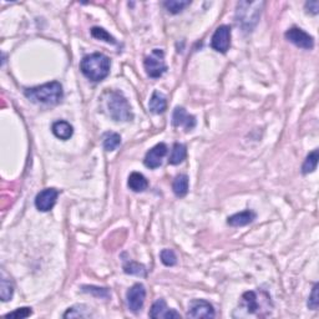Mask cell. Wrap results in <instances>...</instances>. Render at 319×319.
Segmentation results:
<instances>
[{
	"instance_id": "6da1fadb",
	"label": "cell",
	"mask_w": 319,
	"mask_h": 319,
	"mask_svg": "<svg viewBox=\"0 0 319 319\" xmlns=\"http://www.w3.org/2000/svg\"><path fill=\"white\" fill-rule=\"evenodd\" d=\"M111 62L106 55L94 53L86 55L80 63V70L91 81H103L110 72Z\"/></svg>"
},
{
	"instance_id": "7a4b0ae2",
	"label": "cell",
	"mask_w": 319,
	"mask_h": 319,
	"mask_svg": "<svg viewBox=\"0 0 319 319\" xmlns=\"http://www.w3.org/2000/svg\"><path fill=\"white\" fill-rule=\"evenodd\" d=\"M25 96L35 104L56 105L63 100V86L57 81H51V83L44 84V85L27 89L25 90Z\"/></svg>"
},
{
	"instance_id": "3957f363",
	"label": "cell",
	"mask_w": 319,
	"mask_h": 319,
	"mask_svg": "<svg viewBox=\"0 0 319 319\" xmlns=\"http://www.w3.org/2000/svg\"><path fill=\"white\" fill-rule=\"evenodd\" d=\"M265 3L262 2H241L237 4L236 22L245 31H252L260 19L261 10Z\"/></svg>"
},
{
	"instance_id": "277c9868",
	"label": "cell",
	"mask_w": 319,
	"mask_h": 319,
	"mask_svg": "<svg viewBox=\"0 0 319 319\" xmlns=\"http://www.w3.org/2000/svg\"><path fill=\"white\" fill-rule=\"evenodd\" d=\"M106 106L107 110H109L110 117L112 120L126 123V121H131L133 118L131 106L120 91L110 92L106 101Z\"/></svg>"
},
{
	"instance_id": "5b68a950",
	"label": "cell",
	"mask_w": 319,
	"mask_h": 319,
	"mask_svg": "<svg viewBox=\"0 0 319 319\" xmlns=\"http://www.w3.org/2000/svg\"><path fill=\"white\" fill-rule=\"evenodd\" d=\"M268 300L269 298L267 297L266 300L261 301L258 300V294L256 292H246L245 294L242 295L240 302V309L241 312H245L240 315V317H248V315H256V317H265L269 313L268 307Z\"/></svg>"
},
{
	"instance_id": "8992f818",
	"label": "cell",
	"mask_w": 319,
	"mask_h": 319,
	"mask_svg": "<svg viewBox=\"0 0 319 319\" xmlns=\"http://www.w3.org/2000/svg\"><path fill=\"white\" fill-rule=\"evenodd\" d=\"M145 70L147 75L152 79H158L167 70V65L165 63V54L160 49H153L152 53L145 59L144 62Z\"/></svg>"
},
{
	"instance_id": "52a82bcc",
	"label": "cell",
	"mask_w": 319,
	"mask_h": 319,
	"mask_svg": "<svg viewBox=\"0 0 319 319\" xmlns=\"http://www.w3.org/2000/svg\"><path fill=\"white\" fill-rule=\"evenodd\" d=\"M126 300L127 306H129V309L131 312L137 313L138 310H141L142 307H144L145 300H146V289H145L144 284H133L126 293Z\"/></svg>"
},
{
	"instance_id": "ba28073f",
	"label": "cell",
	"mask_w": 319,
	"mask_h": 319,
	"mask_svg": "<svg viewBox=\"0 0 319 319\" xmlns=\"http://www.w3.org/2000/svg\"><path fill=\"white\" fill-rule=\"evenodd\" d=\"M211 46L218 53H227L231 46V28L227 25H221L217 28L211 39Z\"/></svg>"
},
{
	"instance_id": "9c48e42d",
	"label": "cell",
	"mask_w": 319,
	"mask_h": 319,
	"mask_svg": "<svg viewBox=\"0 0 319 319\" xmlns=\"http://www.w3.org/2000/svg\"><path fill=\"white\" fill-rule=\"evenodd\" d=\"M213 306L210 302L204 300H195L190 303L188 307V318H214Z\"/></svg>"
},
{
	"instance_id": "30bf717a",
	"label": "cell",
	"mask_w": 319,
	"mask_h": 319,
	"mask_svg": "<svg viewBox=\"0 0 319 319\" xmlns=\"http://www.w3.org/2000/svg\"><path fill=\"white\" fill-rule=\"evenodd\" d=\"M286 37L292 43V44H294L295 46H298V48L301 49L310 50V49H313V46H314V40H313V37L300 28L289 29V30L286 33Z\"/></svg>"
},
{
	"instance_id": "8fae6325",
	"label": "cell",
	"mask_w": 319,
	"mask_h": 319,
	"mask_svg": "<svg viewBox=\"0 0 319 319\" xmlns=\"http://www.w3.org/2000/svg\"><path fill=\"white\" fill-rule=\"evenodd\" d=\"M57 196H59V191L55 188H45L42 192L37 193L35 197V206L39 211L42 212H48L56 204Z\"/></svg>"
},
{
	"instance_id": "7c38bea8",
	"label": "cell",
	"mask_w": 319,
	"mask_h": 319,
	"mask_svg": "<svg viewBox=\"0 0 319 319\" xmlns=\"http://www.w3.org/2000/svg\"><path fill=\"white\" fill-rule=\"evenodd\" d=\"M167 146L165 144H157L153 146L145 156V165L149 169H157L161 166L162 158L166 156Z\"/></svg>"
},
{
	"instance_id": "4fadbf2b",
	"label": "cell",
	"mask_w": 319,
	"mask_h": 319,
	"mask_svg": "<svg viewBox=\"0 0 319 319\" xmlns=\"http://www.w3.org/2000/svg\"><path fill=\"white\" fill-rule=\"evenodd\" d=\"M172 125L176 127L182 126L186 131H191L196 126V117L187 114L184 107H176L172 114Z\"/></svg>"
},
{
	"instance_id": "5bb4252c",
	"label": "cell",
	"mask_w": 319,
	"mask_h": 319,
	"mask_svg": "<svg viewBox=\"0 0 319 319\" xmlns=\"http://www.w3.org/2000/svg\"><path fill=\"white\" fill-rule=\"evenodd\" d=\"M150 317L155 319L157 318L171 319V318H181V315H180V313L176 312V310L170 309L169 307H167L166 302L160 298V300L156 301L155 303L152 304V307H151Z\"/></svg>"
},
{
	"instance_id": "9a60e30c",
	"label": "cell",
	"mask_w": 319,
	"mask_h": 319,
	"mask_svg": "<svg viewBox=\"0 0 319 319\" xmlns=\"http://www.w3.org/2000/svg\"><path fill=\"white\" fill-rule=\"evenodd\" d=\"M257 214L253 211H243V212L236 213L233 216L228 217L227 223L233 227H242V226H247L256 220Z\"/></svg>"
},
{
	"instance_id": "2e32d148",
	"label": "cell",
	"mask_w": 319,
	"mask_h": 319,
	"mask_svg": "<svg viewBox=\"0 0 319 319\" xmlns=\"http://www.w3.org/2000/svg\"><path fill=\"white\" fill-rule=\"evenodd\" d=\"M166 107H167L166 96H165L162 92L153 91L149 103L150 111L153 112V114H162V112H165Z\"/></svg>"
},
{
	"instance_id": "e0dca14e",
	"label": "cell",
	"mask_w": 319,
	"mask_h": 319,
	"mask_svg": "<svg viewBox=\"0 0 319 319\" xmlns=\"http://www.w3.org/2000/svg\"><path fill=\"white\" fill-rule=\"evenodd\" d=\"M51 130H53V133L56 136L57 138H60V140H64V141L69 140V138L72 136V133H74V129H72L71 125L64 120L54 123Z\"/></svg>"
},
{
	"instance_id": "ac0fdd59",
	"label": "cell",
	"mask_w": 319,
	"mask_h": 319,
	"mask_svg": "<svg viewBox=\"0 0 319 319\" xmlns=\"http://www.w3.org/2000/svg\"><path fill=\"white\" fill-rule=\"evenodd\" d=\"M127 186L133 192H144L147 187H149V182H147L146 177L140 172H132L129 176V181H127Z\"/></svg>"
},
{
	"instance_id": "d6986e66",
	"label": "cell",
	"mask_w": 319,
	"mask_h": 319,
	"mask_svg": "<svg viewBox=\"0 0 319 319\" xmlns=\"http://www.w3.org/2000/svg\"><path fill=\"white\" fill-rule=\"evenodd\" d=\"M14 284L10 278L7 277L4 271H2V280H0V298L3 302H8L13 298Z\"/></svg>"
},
{
	"instance_id": "ffe728a7",
	"label": "cell",
	"mask_w": 319,
	"mask_h": 319,
	"mask_svg": "<svg viewBox=\"0 0 319 319\" xmlns=\"http://www.w3.org/2000/svg\"><path fill=\"white\" fill-rule=\"evenodd\" d=\"M172 190L177 197H185L188 192V176L187 175H178L177 177L173 180Z\"/></svg>"
},
{
	"instance_id": "44dd1931",
	"label": "cell",
	"mask_w": 319,
	"mask_h": 319,
	"mask_svg": "<svg viewBox=\"0 0 319 319\" xmlns=\"http://www.w3.org/2000/svg\"><path fill=\"white\" fill-rule=\"evenodd\" d=\"M187 155V150L186 146L182 144H175L172 147V151H171V156L169 158V164L170 165H178L186 158Z\"/></svg>"
},
{
	"instance_id": "7402d4cb",
	"label": "cell",
	"mask_w": 319,
	"mask_h": 319,
	"mask_svg": "<svg viewBox=\"0 0 319 319\" xmlns=\"http://www.w3.org/2000/svg\"><path fill=\"white\" fill-rule=\"evenodd\" d=\"M318 158H319L318 150L312 151V152L307 156L306 161H304L303 166H302V172H303V175H308V173L313 172V171L317 169Z\"/></svg>"
},
{
	"instance_id": "603a6c76",
	"label": "cell",
	"mask_w": 319,
	"mask_h": 319,
	"mask_svg": "<svg viewBox=\"0 0 319 319\" xmlns=\"http://www.w3.org/2000/svg\"><path fill=\"white\" fill-rule=\"evenodd\" d=\"M91 312L85 306H74L64 313V318H89L91 317Z\"/></svg>"
},
{
	"instance_id": "cb8c5ba5",
	"label": "cell",
	"mask_w": 319,
	"mask_h": 319,
	"mask_svg": "<svg viewBox=\"0 0 319 319\" xmlns=\"http://www.w3.org/2000/svg\"><path fill=\"white\" fill-rule=\"evenodd\" d=\"M121 145V137L116 132H106L104 135V149L106 151H115Z\"/></svg>"
},
{
	"instance_id": "d4e9b609",
	"label": "cell",
	"mask_w": 319,
	"mask_h": 319,
	"mask_svg": "<svg viewBox=\"0 0 319 319\" xmlns=\"http://www.w3.org/2000/svg\"><path fill=\"white\" fill-rule=\"evenodd\" d=\"M124 271L127 274H135V275H146V267L144 265H140L133 261H125L124 262Z\"/></svg>"
},
{
	"instance_id": "484cf974",
	"label": "cell",
	"mask_w": 319,
	"mask_h": 319,
	"mask_svg": "<svg viewBox=\"0 0 319 319\" xmlns=\"http://www.w3.org/2000/svg\"><path fill=\"white\" fill-rule=\"evenodd\" d=\"M190 4V2H184V0H180V2L178 0H170V2L164 3V7L171 14H178L182 10H185V8L188 7Z\"/></svg>"
},
{
	"instance_id": "4316f807",
	"label": "cell",
	"mask_w": 319,
	"mask_h": 319,
	"mask_svg": "<svg viewBox=\"0 0 319 319\" xmlns=\"http://www.w3.org/2000/svg\"><path fill=\"white\" fill-rule=\"evenodd\" d=\"M91 35L94 37H96V39L103 40V42L109 43V44H114V45L116 44L115 37L110 35V34L105 30V29H103V28H98V27L92 28L91 29Z\"/></svg>"
},
{
	"instance_id": "83f0119b",
	"label": "cell",
	"mask_w": 319,
	"mask_h": 319,
	"mask_svg": "<svg viewBox=\"0 0 319 319\" xmlns=\"http://www.w3.org/2000/svg\"><path fill=\"white\" fill-rule=\"evenodd\" d=\"M84 293H89V294L95 295L97 298H109L110 292L106 288H100V287L95 286H83L81 287Z\"/></svg>"
},
{
	"instance_id": "f1b7e54d",
	"label": "cell",
	"mask_w": 319,
	"mask_h": 319,
	"mask_svg": "<svg viewBox=\"0 0 319 319\" xmlns=\"http://www.w3.org/2000/svg\"><path fill=\"white\" fill-rule=\"evenodd\" d=\"M160 257H161V262L167 267H172L177 263V257L172 249H162Z\"/></svg>"
},
{
	"instance_id": "f546056e",
	"label": "cell",
	"mask_w": 319,
	"mask_h": 319,
	"mask_svg": "<svg viewBox=\"0 0 319 319\" xmlns=\"http://www.w3.org/2000/svg\"><path fill=\"white\" fill-rule=\"evenodd\" d=\"M31 314H33V310H31V308L24 307V308H18V309L14 310V312L8 313V314H5V317L7 318H15V319H24V318L30 317Z\"/></svg>"
},
{
	"instance_id": "4dcf8cb0",
	"label": "cell",
	"mask_w": 319,
	"mask_h": 319,
	"mask_svg": "<svg viewBox=\"0 0 319 319\" xmlns=\"http://www.w3.org/2000/svg\"><path fill=\"white\" fill-rule=\"evenodd\" d=\"M318 288H319L318 284H315V286L313 287L312 294H310V297H309V300H308V307H309V309H313V310L318 309V306H319Z\"/></svg>"
},
{
	"instance_id": "1f68e13d",
	"label": "cell",
	"mask_w": 319,
	"mask_h": 319,
	"mask_svg": "<svg viewBox=\"0 0 319 319\" xmlns=\"http://www.w3.org/2000/svg\"><path fill=\"white\" fill-rule=\"evenodd\" d=\"M306 9L308 13L313 14V15H317L319 11V3L318 2H307Z\"/></svg>"
}]
</instances>
